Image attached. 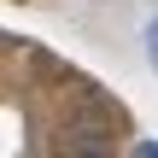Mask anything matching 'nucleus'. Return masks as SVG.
<instances>
[{
  "label": "nucleus",
  "instance_id": "f257e3e1",
  "mask_svg": "<svg viewBox=\"0 0 158 158\" xmlns=\"http://www.w3.org/2000/svg\"><path fill=\"white\" fill-rule=\"evenodd\" d=\"M141 41H147V64L158 70V18H147V35H141Z\"/></svg>",
  "mask_w": 158,
  "mask_h": 158
}]
</instances>
